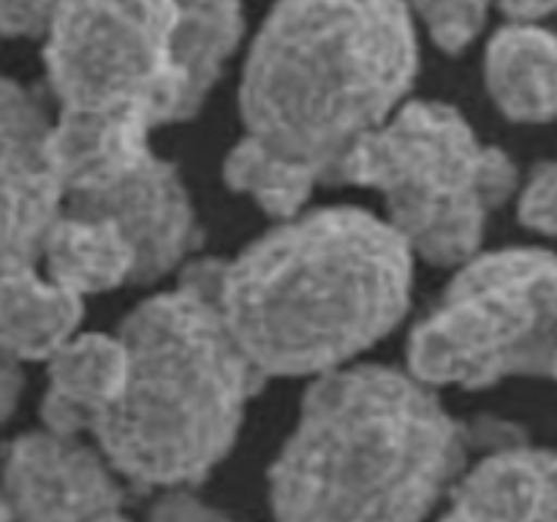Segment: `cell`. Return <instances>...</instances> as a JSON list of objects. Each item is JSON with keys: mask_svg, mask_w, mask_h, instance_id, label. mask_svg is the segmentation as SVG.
Instances as JSON below:
<instances>
[{"mask_svg": "<svg viewBox=\"0 0 557 522\" xmlns=\"http://www.w3.org/2000/svg\"><path fill=\"white\" fill-rule=\"evenodd\" d=\"M457 422L433 386L381 364L315 381L270 471L277 522H424L473 444H506ZM511 433V430H506Z\"/></svg>", "mask_w": 557, "mask_h": 522, "instance_id": "6da1fadb", "label": "cell"}, {"mask_svg": "<svg viewBox=\"0 0 557 522\" xmlns=\"http://www.w3.org/2000/svg\"><path fill=\"white\" fill-rule=\"evenodd\" d=\"M411 286L413 250L357 207L288 217L215 272L223 319L264 378L341 370L400 324Z\"/></svg>", "mask_w": 557, "mask_h": 522, "instance_id": "7a4b0ae2", "label": "cell"}, {"mask_svg": "<svg viewBox=\"0 0 557 522\" xmlns=\"http://www.w3.org/2000/svg\"><path fill=\"white\" fill-rule=\"evenodd\" d=\"M417 71L403 0H277L245 60V136L337 183L354 147L403 107Z\"/></svg>", "mask_w": 557, "mask_h": 522, "instance_id": "3957f363", "label": "cell"}, {"mask_svg": "<svg viewBox=\"0 0 557 522\" xmlns=\"http://www.w3.org/2000/svg\"><path fill=\"white\" fill-rule=\"evenodd\" d=\"M218 259L188 261L177 286L145 299L120 326L125 391L92 427L114 471L141 487L205 482L237 444L264 384L234 340L215 288Z\"/></svg>", "mask_w": 557, "mask_h": 522, "instance_id": "277c9868", "label": "cell"}, {"mask_svg": "<svg viewBox=\"0 0 557 522\" xmlns=\"http://www.w3.org/2000/svg\"><path fill=\"white\" fill-rule=\"evenodd\" d=\"M243 0H63L44 33L60 112H120L152 130L194 117L243 38Z\"/></svg>", "mask_w": 557, "mask_h": 522, "instance_id": "5b68a950", "label": "cell"}, {"mask_svg": "<svg viewBox=\"0 0 557 522\" xmlns=\"http://www.w3.org/2000/svg\"><path fill=\"white\" fill-rule=\"evenodd\" d=\"M337 183L379 190L392 228L417 256L466 264L490 215L515 194L517 169L455 107L411 101L354 147Z\"/></svg>", "mask_w": 557, "mask_h": 522, "instance_id": "8992f818", "label": "cell"}, {"mask_svg": "<svg viewBox=\"0 0 557 522\" xmlns=\"http://www.w3.org/2000/svg\"><path fill=\"white\" fill-rule=\"evenodd\" d=\"M557 256L509 248L473 256L408 337V370L428 386L484 389L553 375Z\"/></svg>", "mask_w": 557, "mask_h": 522, "instance_id": "52a82bcc", "label": "cell"}, {"mask_svg": "<svg viewBox=\"0 0 557 522\" xmlns=\"http://www.w3.org/2000/svg\"><path fill=\"white\" fill-rule=\"evenodd\" d=\"M150 134L134 114L58 112L49 136L63 210L117 223L139 259L136 283L169 275L199 245L188 188Z\"/></svg>", "mask_w": 557, "mask_h": 522, "instance_id": "ba28073f", "label": "cell"}, {"mask_svg": "<svg viewBox=\"0 0 557 522\" xmlns=\"http://www.w3.org/2000/svg\"><path fill=\"white\" fill-rule=\"evenodd\" d=\"M0 495L11 522H131L120 473L101 449L47 427L3 446Z\"/></svg>", "mask_w": 557, "mask_h": 522, "instance_id": "9c48e42d", "label": "cell"}, {"mask_svg": "<svg viewBox=\"0 0 557 522\" xmlns=\"http://www.w3.org/2000/svg\"><path fill=\"white\" fill-rule=\"evenodd\" d=\"M52 123L36 92L0 76V275L36 266L63 212L49 152Z\"/></svg>", "mask_w": 557, "mask_h": 522, "instance_id": "30bf717a", "label": "cell"}, {"mask_svg": "<svg viewBox=\"0 0 557 522\" xmlns=\"http://www.w3.org/2000/svg\"><path fill=\"white\" fill-rule=\"evenodd\" d=\"M438 522H557V451L506 440L457 478Z\"/></svg>", "mask_w": 557, "mask_h": 522, "instance_id": "8fae6325", "label": "cell"}, {"mask_svg": "<svg viewBox=\"0 0 557 522\" xmlns=\"http://www.w3.org/2000/svg\"><path fill=\"white\" fill-rule=\"evenodd\" d=\"M128 381V348L120 335H76L47 370L41 400L44 427L60 435L92 433L98 419L123 397Z\"/></svg>", "mask_w": 557, "mask_h": 522, "instance_id": "7c38bea8", "label": "cell"}, {"mask_svg": "<svg viewBox=\"0 0 557 522\" xmlns=\"http://www.w3.org/2000/svg\"><path fill=\"white\" fill-rule=\"evenodd\" d=\"M484 76L495 107L515 123L557 120V36L547 27H500L487 44Z\"/></svg>", "mask_w": 557, "mask_h": 522, "instance_id": "4fadbf2b", "label": "cell"}, {"mask_svg": "<svg viewBox=\"0 0 557 522\" xmlns=\"http://www.w3.org/2000/svg\"><path fill=\"white\" fill-rule=\"evenodd\" d=\"M85 304L74 291L22 266L0 275V353L20 362L52 359L79 335Z\"/></svg>", "mask_w": 557, "mask_h": 522, "instance_id": "5bb4252c", "label": "cell"}, {"mask_svg": "<svg viewBox=\"0 0 557 522\" xmlns=\"http://www.w3.org/2000/svg\"><path fill=\"white\" fill-rule=\"evenodd\" d=\"M44 275L85 299L139 277V259L123 228L101 215L63 210L41 250Z\"/></svg>", "mask_w": 557, "mask_h": 522, "instance_id": "9a60e30c", "label": "cell"}, {"mask_svg": "<svg viewBox=\"0 0 557 522\" xmlns=\"http://www.w3.org/2000/svg\"><path fill=\"white\" fill-rule=\"evenodd\" d=\"M223 177H226L228 188L250 196L261 210L281 221L297 217L313 190L321 185L313 172L267 150L264 145L248 139V136H243L228 150Z\"/></svg>", "mask_w": 557, "mask_h": 522, "instance_id": "2e32d148", "label": "cell"}, {"mask_svg": "<svg viewBox=\"0 0 557 522\" xmlns=\"http://www.w3.org/2000/svg\"><path fill=\"white\" fill-rule=\"evenodd\" d=\"M444 52H462L482 33L495 0H403Z\"/></svg>", "mask_w": 557, "mask_h": 522, "instance_id": "e0dca14e", "label": "cell"}, {"mask_svg": "<svg viewBox=\"0 0 557 522\" xmlns=\"http://www.w3.org/2000/svg\"><path fill=\"white\" fill-rule=\"evenodd\" d=\"M520 221L539 234L557 237V161L533 169L520 194Z\"/></svg>", "mask_w": 557, "mask_h": 522, "instance_id": "ac0fdd59", "label": "cell"}, {"mask_svg": "<svg viewBox=\"0 0 557 522\" xmlns=\"http://www.w3.org/2000/svg\"><path fill=\"white\" fill-rule=\"evenodd\" d=\"M63 0H0V41L44 38Z\"/></svg>", "mask_w": 557, "mask_h": 522, "instance_id": "d6986e66", "label": "cell"}, {"mask_svg": "<svg viewBox=\"0 0 557 522\" xmlns=\"http://www.w3.org/2000/svg\"><path fill=\"white\" fill-rule=\"evenodd\" d=\"M150 522H232L218 514L215 509L205 506L201 500L174 489L172 495L158 500L150 511Z\"/></svg>", "mask_w": 557, "mask_h": 522, "instance_id": "ffe728a7", "label": "cell"}, {"mask_svg": "<svg viewBox=\"0 0 557 522\" xmlns=\"http://www.w3.org/2000/svg\"><path fill=\"white\" fill-rule=\"evenodd\" d=\"M22 395V370L14 359L0 353V427L11 419Z\"/></svg>", "mask_w": 557, "mask_h": 522, "instance_id": "44dd1931", "label": "cell"}, {"mask_svg": "<svg viewBox=\"0 0 557 522\" xmlns=\"http://www.w3.org/2000/svg\"><path fill=\"white\" fill-rule=\"evenodd\" d=\"M515 22H536L557 11V0H498Z\"/></svg>", "mask_w": 557, "mask_h": 522, "instance_id": "7402d4cb", "label": "cell"}, {"mask_svg": "<svg viewBox=\"0 0 557 522\" xmlns=\"http://www.w3.org/2000/svg\"><path fill=\"white\" fill-rule=\"evenodd\" d=\"M0 522H11V514H9V509H5L3 495H0Z\"/></svg>", "mask_w": 557, "mask_h": 522, "instance_id": "603a6c76", "label": "cell"}, {"mask_svg": "<svg viewBox=\"0 0 557 522\" xmlns=\"http://www.w3.org/2000/svg\"><path fill=\"white\" fill-rule=\"evenodd\" d=\"M553 375L557 378V351H555V362H553Z\"/></svg>", "mask_w": 557, "mask_h": 522, "instance_id": "cb8c5ba5", "label": "cell"}]
</instances>
